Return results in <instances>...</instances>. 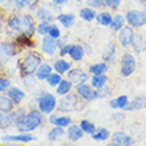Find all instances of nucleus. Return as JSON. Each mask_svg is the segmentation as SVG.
Here are the masks:
<instances>
[{
    "mask_svg": "<svg viewBox=\"0 0 146 146\" xmlns=\"http://www.w3.org/2000/svg\"><path fill=\"white\" fill-rule=\"evenodd\" d=\"M108 82L109 77L106 76V73H104V74H92L90 80H89V84L93 86V89H100L105 85H108Z\"/></svg>",
    "mask_w": 146,
    "mask_h": 146,
    "instance_id": "c756f323",
    "label": "nucleus"
},
{
    "mask_svg": "<svg viewBox=\"0 0 146 146\" xmlns=\"http://www.w3.org/2000/svg\"><path fill=\"white\" fill-rule=\"evenodd\" d=\"M25 131L27 133H32L36 129L44 125V114L38 110L37 108H32L27 111L25 115Z\"/></svg>",
    "mask_w": 146,
    "mask_h": 146,
    "instance_id": "423d86ee",
    "label": "nucleus"
},
{
    "mask_svg": "<svg viewBox=\"0 0 146 146\" xmlns=\"http://www.w3.org/2000/svg\"><path fill=\"white\" fill-rule=\"evenodd\" d=\"M78 125H80V127L82 129V131H84L85 134H92L97 129L96 125H94L92 121H89V119H81Z\"/></svg>",
    "mask_w": 146,
    "mask_h": 146,
    "instance_id": "58836bf2",
    "label": "nucleus"
},
{
    "mask_svg": "<svg viewBox=\"0 0 146 146\" xmlns=\"http://www.w3.org/2000/svg\"><path fill=\"white\" fill-rule=\"evenodd\" d=\"M134 37H135V29L126 24L117 32V44H119V46L123 48V49H129V48H131Z\"/></svg>",
    "mask_w": 146,
    "mask_h": 146,
    "instance_id": "6e6552de",
    "label": "nucleus"
},
{
    "mask_svg": "<svg viewBox=\"0 0 146 146\" xmlns=\"http://www.w3.org/2000/svg\"><path fill=\"white\" fill-rule=\"evenodd\" d=\"M65 134H66L65 127L53 126L48 133H46V139H48V142H50V143L60 142V141L65 137Z\"/></svg>",
    "mask_w": 146,
    "mask_h": 146,
    "instance_id": "393cba45",
    "label": "nucleus"
},
{
    "mask_svg": "<svg viewBox=\"0 0 146 146\" xmlns=\"http://www.w3.org/2000/svg\"><path fill=\"white\" fill-rule=\"evenodd\" d=\"M21 80H23L24 86H25V88H28V89H33L36 86V84H37V78L35 77V74H33V76L23 77Z\"/></svg>",
    "mask_w": 146,
    "mask_h": 146,
    "instance_id": "c03bdc74",
    "label": "nucleus"
},
{
    "mask_svg": "<svg viewBox=\"0 0 146 146\" xmlns=\"http://www.w3.org/2000/svg\"><path fill=\"white\" fill-rule=\"evenodd\" d=\"M123 0H105V8L111 12H117L118 8L121 7Z\"/></svg>",
    "mask_w": 146,
    "mask_h": 146,
    "instance_id": "79ce46f5",
    "label": "nucleus"
},
{
    "mask_svg": "<svg viewBox=\"0 0 146 146\" xmlns=\"http://www.w3.org/2000/svg\"><path fill=\"white\" fill-rule=\"evenodd\" d=\"M84 131H82V129L80 127V125L78 123H70L69 126H68V129H66V137H68V139H69L70 142H78L82 137H84Z\"/></svg>",
    "mask_w": 146,
    "mask_h": 146,
    "instance_id": "5701e85b",
    "label": "nucleus"
},
{
    "mask_svg": "<svg viewBox=\"0 0 146 146\" xmlns=\"http://www.w3.org/2000/svg\"><path fill=\"white\" fill-rule=\"evenodd\" d=\"M56 21L64 29H70L76 23V16L72 12H60L56 16Z\"/></svg>",
    "mask_w": 146,
    "mask_h": 146,
    "instance_id": "2eb2a0df",
    "label": "nucleus"
},
{
    "mask_svg": "<svg viewBox=\"0 0 146 146\" xmlns=\"http://www.w3.org/2000/svg\"><path fill=\"white\" fill-rule=\"evenodd\" d=\"M48 122H49L50 125H53V126L68 127L70 123H72V118H70L69 115L62 114V113H60V114L52 113V114H49V117H48Z\"/></svg>",
    "mask_w": 146,
    "mask_h": 146,
    "instance_id": "aec40b11",
    "label": "nucleus"
},
{
    "mask_svg": "<svg viewBox=\"0 0 146 146\" xmlns=\"http://www.w3.org/2000/svg\"><path fill=\"white\" fill-rule=\"evenodd\" d=\"M131 49H133L134 54H137V56H139L141 52H143V37L139 33H135L134 41L131 44Z\"/></svg>",
    "mask_w": 146,
    "mask_h": 146,
    "instance_id": "f704fd0d",
    "label": "nucleus"
},
{
    "mask_svg": "<svg viewBox=\"0 0 146 146\" xmlns=\"http://www.w3.org/2000/svg\"><path fill=\"white\" fill-rule=\"evenodd\" d=\"M141 109H146V97L143 96L134 97L131 101H129V104L126 105L125 110L133 111V110H141Z\"/></svg>",
    "mask_w": 146,
    "mask_h": 146,
    "instance_id": "c85d7f7f",
    "label": "nucleus"
},
{
    "mask_svg": "<svg viewBox=\"0 0 146 146\" xmlns=\"http://www.w3.org/2000/svg\"><path fill=\"white\" fill-rule=\"evenodd\" d=\"M143 52H146V38H143Z\"/></svg>",
    "mask_w": 146,
    "mask_h": 146,
    "instance_id": "4d7b16f0",
    "label": "nucleus"
},
{
    "mask_svg": "<svg viewBox=\"0 0 146 146\" xmlns=\"http://www.w3.org/2000/svg\"><path fill=\"white\" fill-rule=\"evenodd\" d=\"M7 1H8V0H0V7H5Z\"/></svg>",
    "mask_w": 146,
    "mask_h": 146,
    "instance_id": "5fc2aeb1",
    "label": "nucleus"
},
{
    "mask_svg": "<svg viewBox=\"0 0 146 146\" xmlns=\"http://www.w3.org/2000/svg\"><path fill=\"white\" fill-rule=\"evenodd\" d=\"M60 146H76V145H74V142H70L69 141V142H61Z\"/></svg>",
    "mask_w": 146,
    "mask_h": 146,
    "instance_id": "3c124183",
    "label": "nucleus"
},
{
    "mask_svg": "<svg viewBox=\"0 0 146 146\" xmlns=\"http://www.w3.org/2000/svg\"><path fill=\"white\" fill-rule=\"evenodd\" d=\"M82 1H85V0H76V3H82Z\"/></svg>",
    "mask_w": 146,
    "mask_h": 146,
    "instance_id": "13d9d810",
    "label": "nucleus"
},
{
    "mask_svg": "<svg viewBox=\"0 0 146 146\" xmlns=\"http://www.w3.org/2000/svg\"><path fill=\"white\" fill-rule=\"evenodd\" d=\"M70 45H72V42H68V44H65V45H62L61 48H58V53H57L58 57H66L68 53H69Z\"/></svg>",
    "mask_w": 146,
    "mask_h": 146,
    "instance_id": "49530a36",
    "label": "nucleus"
},
{
    "mask_svg": "<svg viewBox=\"0 0 146 146\" xmlns=\"http://www.w3.org/2000/svg\"><path fill=\"white\" fill-rule=\"evenodd\" d=\"M85 4L97 11H101L105 8V0H85Z\"/></svg>",
    "mask_w": 146,
    "mask_h": 146,
    "instance_id": "37998d69",
    "label": "nucleus"
},
{
    "mask_svg": "<svg viewBox=\"0 0 146 146\" xmlns=\"http://www.w3.org/2000/svg\"><path fill=\"white\" fill-rule=\"evenodd\" d=\"M42 62V54L36 49L27 50L24 56L17 60V72H19L20 78L27 76H33L37 70L38 65Z\"/></svg>",
    "mask_w": 146,
    "mask_h": 146,
    "instance_id": "f257e3e1",
    "label": "nucleus"
},
{
    "mask_svg": "<svg viewBox=\"0 0 146 146\" xmlns=\"http://www.w3.org/2000/svg\"><path fill=\"white\" fill-rule=\"evenodd\" d=\"M0 109H3V110H13L15 109V104L12 102V100L5 93H0Z\"/></svg>",
    "mask_w": 146,
    "mask_h": 146,
    "instance_id": "c9c22d12",
    "label": "nucleus"
},
{
    "mask_svg": "<svg viewBox=\"0 0 146 146\" xmlns=\"http://www.w3.org/2000/svg\"><path fill=\"white\" fill-rule=\"evenodd\" d=\"M84 101L81 100L80 97L77 96V93L74 92H70L68 94L61 97V100L57 102V109L56 110L58 113H62V114H65V113H73V111L76 110H80V106L82 105Z\"/></svg>",
    "mask_w": 146,
    "mask_h": 146,
    "instance_id": "7ed1b4c3",
    "label": "nucleus"
},
{
    "mask_svg": "<svg viewBox=\"0 0 146 146\" xmlns=\"http://www.w3.org/2000/svg\"><path fill=\"white\" fill-rule=\"evenodd\" d=\"M123 16H125L127 25H130L134 29H138V28H142L146 25V15L145 11L142 9H137V8L127 9Z\"/></svg>",
    "mask_w": 146,
    "mask_h": 146,
    "instance_id": "0eeeda50",
    "label": "nucleus"
},
{
    "mask_svg": "<svg viewBox=\"0 0 146 146\" xmlns=\"http://www.w3.org/2000/svg\"><path fill=\"white\" fill-rule=\"evenodd\" d=\"M50 24L52 23H49V21H37L36 23V35L40 36V37L46 36L49 32Z\"/></svg>",
    "mask_w": 146,
    "mask_h": 146,
    "instance_id": "e433bc0d",
    "label": "nucleus"
},
{
    "mask_svg": "<svg viewBox=\"0 0 146 146\" xmlns=\"http://www.w3.org/2000/svg\"><path fill=\"white\" fill-rule=\"evenodd\" d=\"M69 0H50V3L54 4V5H58V7H62V5H65L68 4Z\"/></svg>",
    "mask_w": 146,
    "mask_h": 146,
    "instance_id": "09e8293b",
    "label": "nucleus"
},
{
    "mask_svg": "<svg viewBox=\"0 0 146 146\" xmlns=\"http://www.w3.org/2000/svg\"><path fill=\"white\" fill-rule=\"evenodd\" d=\"M12 111H13V117H15V127L17 129V131L19 133H27L24 123H25V115H27L28 110L19 105V108H15Z\"/></svg>",
    "mask_w": 146,
    "mask_h": 146,
    "instance_id": "4468645a",
    "label": "nucleus"
},
{
    "mask_svg": "<svg viewBox=\"0 0 146 146\" xmlns=\"http://www.w3.org/2000/svg\"><path fill=\"white\" fill-rule=\"evenodd\" d=\"M12 126H15L13 111L0 109V130H8Z\"/></svg>",
    "mask_w": 146,
    "mask_h": 146,
    "instance_id": "6ab92c4d",
    "label": "nucleus"
},
{
    "mask_svg": "<svg viewBox=\"0 0 146 146\" xmlns=\"http://www.w3.org/2000/svg\"><path fill=\"white\" fill-rule=\"evenodd\" d=\"M12 86L11 77L5 73H0V93H5Z\"/></svg>",
    "mask_w": 146,
    "mask_h": 146,
    "instance_id": "4c0bfd02",
    "label": "nucleus"
},
{
    "mask_svg": "<svg viewBox=\"0 0 146 146\" xmlns=\"http://www.w3.org/2000/svg\"><path fill=\"white\" fill-rule=\"evenodd\" d=\"M61 80H62L61 74H58V73H56V72H52L49 76H48V78L45 80V82L48 86H50V88H56V86L60 84Z\"/></svg>",
    "mask_w": 146,
    "mask_h": 146,
    "instance_id": "ea45409f",
    "label": "nucleus"
},
{
    "mask_svg": "<svg viewBox=\"0 0 146 146\" xmlns=\"http://www.w3.org/2000/svg\"><path fill=\"white\" fill-rule=\"evenodd\" d=\"M4 146H23V143H17V142H7V145Z\"/></svg>",
    "mask_w": 146,
    "mask_h": 146,
    "instance_id": "8fccbe9b",
    "label": "nucleus"
},
{
    "mask_svg": "<svg viewBox=\"0 0 146 146\" xmlns=\"http://www.w3.org/2000/svg\"><path fill=\"white\" fill-rule=\"evenodd\" d=\"M96 90H97L98 98H105V97H109L111 94V90L109 89L108 85H105V86H102V88H100V89H96Z\"/></svg>",
    "mask_w": 146,
    "mask_h": 146,
    "instance_id": "a18cd8bd",
    "label": "nucleus"
},
{
    "mask_svg": "<svg viewBox=\"0 0 146 146\" xmlns=\"http://www.w3.org/2000/svg\"><path fill=\"white\" fill-rule=\"evenodd\" d=\"M74 92L77 93V96L80 97L84 102H92L94 100H98V96H97V90L93 89V86L88 82H84V84L80 85H74Z\"/></svg>",
    "mask_w": 146,
    "mask_h": 146,
    "instance_id": "9d476101",
    "label": "nucleus"
},
{
    "mask_svg": "<svg viewBox=\"0 0 146 146\" xmlns=\"http://www.w3.org/2000/svg\"><path fill=\"white\" fill-rule=\"evenodd\" d=\"M33 17L36 19V21H49V23H53L56 20V16L61 12V7L58 5H54L49 1V4H40L33 9Z\"/></svg>",
    "mask_w": 146,
    "mask_h": 146,
    "instance_id": "f03ea898",
    "label": "nucleus"
},
{
    "mask_svg": "<svg viewBox=\"0 0 146 146\" xmlns=\"http://www.w3.org/2000/svg\"><path fill=\"white\" fill-rule=\"evenodd\" d=\"M4 12H5V9H4L3 7H0V17H3V16H5V15H4Z\"/></svg>",
    "mask_w": 146,
    "mask_h": 146,
    "instance_id": "864d4df0",
    "label": "nucleus"
},
{
    "mask_svg": "<svg viewBox=\"0 0 146 146\" xmlns=\"http://www.w3.org/2000/svg\"><path fill=\"white\" fill-rule=\"evenodd\" d=\"M44 146H53V145H44Z\"/></svg>",
    "mask_w": 146,
    "mask_h": 146,
    "instance_id": "680f3d73",
    "label": "nucleus"
},
{
    "mask_svg": "<svg viewBox=\"0 0 146 146\" xmlns=\"http://www.w3.org/2000/svg\"><path fill=\"white\" fill-rule=\"evenodd\" d=\"M97 9L94 8L89 7V5H84V7H81L78 9V17L81 20H84L86 23H92L96 20V16H97Z\"/></svg>",
    "mask_w": 146,
    "mask_h": 146,
    "instance_id": "bb28decb",
    "label": "nucleus"
},
{
    "mask_svg": "<svg viewBox=\"0 0 146 146\" xmlns=\"http://www.w3.org/2000/svg\"><path fill=\"white\" fill-rule=\"evenodd\" d=\"M0 146H4V145H0Z\"/></svg>",
    "mask_w": 146,
    "mask_h": 146,
    "instance_id": "e2e57ef3",
    "label": "nucleus"
},
{
    "mask_svg": "<svg viewBox=\"0 0 146 146\" xmlns=\"http://www.w3.org/2000/svg\"><path fill=\"white\" fill-rule=\"evenodd\" d=\"M25 4H27V9L28 11H33L37 5L41 4V0H24Z\"/></svg>",
    "mask_w": 146,
    "mask_h": 146,
    "instance_id": "de8ad7c7",
    "label": "nucleus"
},
{
    "mask_svg": "<svg viewBox=\"0 0 146 146\" xmlns=\"http://www.w3.org/2000/svg\"><path fill=\"white\" fill-rule=\"evenodd\" d=\"M36 137L31 133H19V134H7L1 137V142H17V143H29L36 141Z\"/></svg>",
    "mask_w": 146,
    "mask_h": 146,
    "instance_id": "ddd939ff",
    "label": "nucleus"
},
{
    "mask_svg": "<svg viewBox=\"0 0 146 146\" xmlns=\"http://www.w3.org/2000/svg\"><path fill=\"white\" fill-rule=\"evenodd\" d=\"M139 4H142V5H146V0H138Z\"/></svg>",
    "mask_w": 146,
    "mask_h": 146,
    "instance_id": "6e6d98bb",
    "label": "nucleus"
},
{
    "mask_svg": "<svg viewBox=\"0 0 146 146\" xmlns=\"http://www.w3.org/2000/svg\"><path fill=\"white\" fill-rule=\"evenodd\" d=\"M105 146H121V145H118V143H115V142H113V141H111V142L106 143V145H105Z\"/></svg>",
    "mask_w": 146,
    "mask_h": 146,
    "instance_id": "603ef678",
    "label": "nucleus"
},
{
    "mask_svg": "<svg viewBox=\"0 0 146 146\" xmlns=\"http://www.w3.org/2000/svg\"><path fill=\"white\" fill-rule=\"evenodd\" d=\"M133 146H135V145H133Z\"/></svg>",
    "mask_w": 146,
    "mask_h": 146,
    "instance_id": "0e129e2a",
    "label": "nucleus"
},
{
    "mask_svg": "<svg viewBox=\"0 0 146 146\" xmlns=\"http://www.w3.org/2000/svg\"><path fill=\"white\" fill-rule=\"evenodd\" d=\"M48 36H50L52 38H56V40H58V38L62 36V31L61 28H60V25L56 23H52L49 27V32H48Z\"/></svg>",
    "mask_w": 146,
    "mask_h": 146,
    "instance_id": "a19ab883",
    "label": "nucleus"
},
{
    "mask_svg": "<svg viewBox=\"0 0 146 146\" xmlns=\"http://www.w3.org/2000/svg\"><path fill=\"white\" fill-rule=\"evenodd\" d=\"M109 68H110V65H109L108 62L100 61V62L90 64L88 68V72L90 76H92V74H104V73H108Z\"/></svg>",
    "mask_w": 146,
    "mask_h": 146,
    "instance_id": "7c9ffc66",
    "label": "nucleus"
},
{
    "mask_svg": "<svg viewBox=\"0 0 146 146\" xmlns=\"http://www.w3.org/2000/svg\"><path fill=\"white\" fill-rule=\"evenodd\" d=\"M110 131L106 129V127H97L96 131L90 134L93 141H97V142H105L110 138Z\"/></svg>",
    "mask_w": 146,
    "mask_h": 146,
    "instance_id": "72a5a7b5",
    "label": "nucleus"
},
{
    "mask_svg": "<svg viewBox=\"0 0 146 146\" xmlns=\"http://www.w3.org/2000/svg\"><path fill=\"white\" fill-rule=\"evenodd\" d=\"M85 49L82 44H77V42H72L69 49V53H68V57L72 62H80L84 60L85 57Z\"/></svg>",
    "mask_w": 146,
    "mask_h": 146,
    "instance_id": "dca6fc26",
    "label": "nucleus"
},
{
    "mask_svg": "<svg viewBox=\"0 0 146 146\" xmlns=\"http://www.w3.org/2000/svg\"><path fill=\"white\" fill-rule=\"evenodd\" d=\"M52 65H53V72L58 73V74H61V76L66 74V73H68L73 68L72 61H70V60H66L65 57H58V58H56Z\"/></svg>",
    "mask_w": 146,
    "mask_h": 146,
    "instance_id": "f3484780",
    "label": "nucleus"
},
{
    "mask_svg": "<svg viewBox=\"0 0 146 146\" xmlns=\"http://www.w3.org/2000/svg\"><path fill=\"white\" fill-rule=\"evenodd\" d=\"M123 25H126V20H125V16L122 13H114L113 15V19H111V23L109 25V29L111 32H117L123 27Z\"/></svg>",
    "mask_w": 146,
    "mask_h": 146,
    "instance_id": "2f4dec72",
    "label": "nucleus"
},
{
    "mask_svg": "<svg viewBox=\"0 0 146 146\" xmlns=\"http://www.w3.org/2000/svg\"><path fill=\"white\" fill-rule=\"evenodd\" d=\"M135 68H137L135 54L126 49L119 57V73H121L122 77L126 78V77L131 76L135 72Z\"/></svg>",
    "mask_w": 146,
    "mask_h": 146,
    "instance_id": "39448f33",
    "label": "nucleus"
},
{
    "mask_svg": "<svg viewBox=\"0 0 146 146\" xmlns=\"http://www.w3.org/2000/svg\"><path fill=\"white\" fill-rule=\"evenodd\" d=\"M143 11H145V15H146V5H145V9H143Z\"/></svg>",
    "mask_w": 146,
    "mask_h": 146,
    "instance_id": "052dcab7",
    "label": "nucleus"
},
{
    "mask_svg": "<svg viewBox=\"0 0 146 146\" xmlns=\"http://www.w3.org/2000/svg\"><path fill=\"white\" fill-rule=\"evenodd\" d=\"M57 102L58 101L56 98V94L50 92H41L36 98V108L44 115H49L57 109Z\"/></svg>",
    "mask_w": 146,
    "mask_h": 146,
    "instance_id": "20e7f679",
    "label": "nucleus"
},
{
    "mask_svg": "<svg viewBox=\"0 0 146 146\" xmlns=\"http://www.w3.org/2000/svg\"><path fill=\"white\" fill-rule=\"evenodd\" d=\"M52 72H53V65L48 61H42L35 72V77L37 78V81H45Z\"/></svg>",
    "mask_w": 146,
    "mask_h": 146,
    "instance_id": "b1692460",
    "label": "nucleus"
},
{
    "mask_svg": "<svg viewBox=\"0 0 146 146\" xmlns=\"http://www.w3.org/2000/svg\"><path fill=\"white\" fill-rule=\"evenodd\" d=\"M111 19H113V13L111 11L104 8L101 11L97 12V16H96V23L100 25V27H105V28H109L111 23Z\"/></svg>",
    "mask_w": 146,
    "mask_h": 146,
    "instance_id": "a878e982",
    "label": "nucleus"
},
{
    "mask_svg": "<svg viewBox=\"0 0 146 146\" xmlns=\"http://www.w3.org/2000/svg\"><path fill=\"white\" fill-rule=\"evenodd\" d=\"M110 138L113 142L118 143V145H121V146H133L134 145L133 137L129 135L127 133H125V131H121V130L114 131V133L110 135Z\"/></svg>",
    "mask_w": 146,
    "mask_h": 146,
    "instance_id": "412c9836",
    "label": "nucleus"
},
{
    "mask_svg": "<svg viewBox=\"0 0 146 146\" xmlns=\"http://www.w3.org/2000/svg\"><path fill=\"white\" fill-rule=\"evenodd\" d=\"M129 104V97L126 94H121V96L115 97V98H111L109 101V106H110L113 110H125L126 105Z\"/></svg>",
    "mask_w": 146,
    "mask_h": 146,
    "instance_id": "cd10ccee",
    "label": "nucleus"
},
{
    "mask_svg": "<svg viewBox=\"0 0 146 146\" xmlns=\"http://www.w3.org/2000/svg\"><path fill=\"white\" fill-rule=\"evenodd\" d=\"M1 70H3V65L0 64V73H1Z\"/></svg>",
    "mask_w": 146,
    "mask_h": 146,
    "instance_id": "bf43d9fd",
    "label": "nucleus"
},
{
    "mask_svg": "<svg viewBox=\"0 0 146 146\" xmlns=\"http://www.w3.org/2000/svg\"><path fill=\"white\" fill-rule=\"evenodd\" d=\"M115 57H117V45L114 41H109L102 50V61L108 62L110 65V64H114Z\"/></svg>",
    "mask_w": 146,
    "mask_h": 146,
    "instance_id": "a211bd4d",
    "label": "nucleus"
},
{
    "mask_svg": "<svg viewBox=\"0 0 146 146\" xmlns=\"http://www.w3.org/2000/svg\"><path fill=\"white\" fill-rule=\"evenodd\" d=\"M5 94L12 100V102L15 104V106H19V105L25 100V92H24L23 89H20L19 86H11V88L5 92Z\"/></svg>",
    "mask_w": 146,
    "mask_h": 146,
    "instance_id": "4be33fe9",
    "label": "nucleus"
},
{
    "mask_svg": "<svg viewBox=\"0 0 146 146\" xmlns=\"http://www.w3.org/2000/svg\"><path fill=\"white\" fill-rule=\"evenodd\" d=\"M13 42L16 46L19 48L20 52H27L31 49H36L37 46V41L35 40V36H28V35H16L15 37H12Z\"/></svg>",
    "mask_w": 146,
    "mask_h": 146,
    "instance_id": "9b49d317",
    "label": "nucleus"
},
{
    "mask_svg": "<svg viewBox=\"0 0 146 146\" xmlns=\"http://www.w3.org/2000/svg\"><path fill=\"white\" fill-rule=\"evenodd\" d=\"M40 52L42 56L48 58H53L58 53V42L56 38H52L50 36H44L40 40Z\"/></svg>",
    "mask_w": 146,
    "mask_h": 146,
    "instance_id": "1a4fd4ad",
    "label": "nucleus"
},
{
    "mask_svg": "<svg viewBox=\"0 0 146 146\" xmlns=\"http://www.w3.org/2000/svg\"><path fill=\"white\" fill-rule=\"evenodd\" d=\"M66 78L74 85H80L84 82H88L90 80V74L86 70L81 69V68H72L69 72L66 73Z\"/></svg>",
    "mask_w": 146,
    "mask_h": 146,
    "instance_id": "f8f14e48",
    "label": "nucleus"
},
{
    "mask_svg": "<svg viewBox=\"0 0 146 146\" xmlns=\"http://www.w3.org/2000/svg\"><path fill=\"white\" fill-rule=\"evenodd\" d=\"M73 88H74V86H73L72 82H70L68 78H64V77H62V80L60 81V84L56 86V94L62 97V96H65V94L72 92Z\"/></svg>",
    "mask_w": 146,
    "mask_h": 146,
    "instance_id": "473e14b6",
    "label": "nucleus"
}]
</instances>
